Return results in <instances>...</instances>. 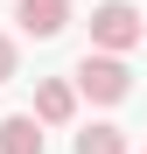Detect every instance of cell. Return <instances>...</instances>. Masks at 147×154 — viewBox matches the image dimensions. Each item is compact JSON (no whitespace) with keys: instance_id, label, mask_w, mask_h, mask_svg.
<instances>
[{"instance_id":"cell-1","label":"cell","mask_w":147,"mask_h":154,"mask_svg":"<svg viewBox=\"0 0 147 154\" xmlns=\"http://www.w3.org/2000/svg\"><path fill=\"white\" fill-rule=\"evenodd\" d=\"M147 35V21L133 0H98L91 7V49H112V56H126V49Z\"/></svg>"},{"instance_id":"cell-2","label":"cell","mask_w":147,"mask_h":154,"mask_svg":"<svg viewBox=\"0 0 147 154\" xmlns=\"http://www.w3.org/2000/svg\"><path fill=\"white\" fill-rule=\"evenodd\" d=\"M77 91L98 98V105H119V98L133 91V70L112 56V49H84V63H77Z\"/></svg>"},{"instance_id":"cell-3","label":"cell","mask_w":147,"mask_h":154,"mask_svg":"<svg viewBox=\"0 0 147 154\" xmlns=\"http://www.w3.org/2000/svg\"><path fill=\"white\" fill-rule=\"evenodd\" d=\"M14 21H21V35L49 42V35H63V21H70V0H14Z\"/></svg>"},{"instance_id":"cell-4","label":"cell","mask_w":147,"mask_h":154,"mask_svg":"<svg viewBox=\"0 0 147 154\" xmlns=\"http://www.w3.org/2000/svg\"><path fill=\"white\" fill-rule=\"evenodd\" d=\"M70 112H77V84H63V77L35 84V119L42 126H70Z\"/></svg>"},{"instance_id":"cell-5","label":"cell","mask_w":147,"mask_h":154,"mask_svg":"<svg viewBox=\"0 0 147 154\" xmlns=\"http://www.w3.org/2000/svg\"><path fill=\"white\" fill-rule=\"evenodd\" d=\"M0 154H42V119L35 112H7L0 119Z\"/></svg>"},{"instance_id":"cell-6","label":"cell","mask_w":147,"mask_h":154,"mask_svg":"<svg viewBox=\"0 0 147 154\" xmlns=\"http://www.w3.org/2000/svg\"><path fill=\"white\" fill-rule=\"evenodd\" d=\"M77 154H126V133L98 119V126H84V133H77Z\"/></svg>"},{"instance_id":"cell-7","label":"cell","mask_w":147,"mask_h":154,"mask_svg":"<svg viewBox=\"0 0 147 154\" xmlns=\"http://www.w3.org/2000/svg\"><path fill=\"white\" fill-rule=\"evenodd\" d=\"M14 63H21V56H14V35H0V84L14 77Z\"/></svg>"}]
</instances>
